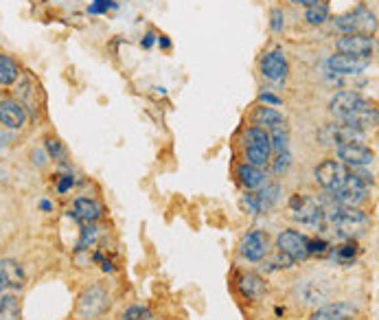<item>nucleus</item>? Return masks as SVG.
<instances>
[{
	"instance_id": "obj_1",
	"label": "nucleus",
	"mask_w": 379,
	"mask_h": 320,
	"mask_svg": "<svg viewBox=\"0 0 379 320\" xmlns=\"http://www.w3.org/2000/svg\"><path fill=\"white\" fill-rule=\"evenodd\" d=\"M329 112L338 121L346 123L348 127L362 134H368L377 127V108L366 97L353 90H342L329 101Z\"/></svg>"
},
{
	"instance_id": "obj_2",
	"label": "nucleus",
	"mask_w": 379,
	"mask_h": 320,
	"mask_svg": "<svg viewBox=\"0 0 379 320\" xmlns=\"http://www.w3.org/2000/svg\"><path fill=\"white\" fill-rule=\"evenodd\" d=\"M322 228L333 232L340 239H353L364 235L370 228V217L360 208H346L335 204L333 208L324 210Z\"/></svg>"
},
{
	"instance_id": "obj_3",
	"label": "nucleus",
	"mask_w": 379,
	"mask_h": 320,
	"mask_svg": "<svg viewBox=\"0 0 379 320\" xmlns=\"http://www.w3.org/2000/svg\"><path fill=\"white\" fill-rule=\"evenodd\" d=\"M24 281V270L18 261L0 259V309H18Z\"/></svg>"
},
{
	"instance_id": "obj_4",
	"label": "nucleus",
	"mask_w": 379,
	"mask_h": 320,
	"mask_svg": "<svg viewBox=\"0 0 379 320\" xmlns=\"http://www.w3.org/2000/svg\"><path fill=\"white\" fill-rule=\"evenodd\" d=\"M368 182H373V180H368V176L351 171V176L346 178V182L342 184V186L338 189V191H333V193H331V195H333V202H335L338 206L357 208L364 200H366Z\"/></svg>"
},
{
	"instance_id": "obj_5",
	"label": "nucleus",
	"mask_w": 379,
	"mask_h": 320,
	"mask_svg": "<svg viewBox=\"0 0 379 320\" xmlns=\"http://www.w3.org/2000/svg\"><path fill=\"white\" fill-rule=\"evenodd\" d=\"M333 24L342 33L370 35V33H375V29H377V20H375V13L370 9H366V7H355V9L335 18Z\"/></svg>"
},
{
	"instance_id": "obj_6",
	"label": "nucleus",
	"mask_w": 379,
	"mask_h": 320,
	"mask_svg": "<svg viewBox=\"0 0 379 320\" xmlns=\"http://www.w3.org/2000/svg\"><path fill=\"white\" fill-rule=\"evenodd\" d=\"M313 176H316V182L324 189V191H338V189L346 182V178L351 176V169H348L346 165H342L340 160H335V158H327L322 160L318 167H316V171H313Z\"/></svg>"
},
{
	"instance_id": "obj_7",
	"label": "nucleus",
	"mask_w": 379,
	"mask_h": 320,
	"mask_svg": "<svg viewBox=\"0 0 379 320\" xmlns=\"http://www.w3.org/2000/svg\"><path fill=\"white\" fill-rule=\"evenodd\" d=\"M269 136L263 127H250L246 129V158L248 165L254 167H265L269 163Z\"/></svg>"
},
{
	"instance_id": "obj_8",
	"label": "nucleus",
	"mask_w": 379,
	"mask_h": 320,
	"mask_svg": "<svg viewBox=\"0 0 379 320\" xmlns=\"http://www.w3.org/2000/svg\"><path fill=\"white\" fill-rule=\"evenodd\" d=\"M110 305V296L101 285H92L79 296L77 301V318L82 320H94L101 316Z\"/></svg>"
},
{
	"instance_id": "obj_9",
	"label": "nucleus",
	"mask_w": 379,
	"mask_h": 320,
	"mask_svg": "<svg viewBox=\"0 0 379 320\" xmlns=\"http://www.w3.org/2000/svg\"><path fill=\"white\" fill-rule=\"evenodd\" d=\"M289 208H291V215L294 220H298L301 224H307V226H320L322 228V215H324V208L318 204L313 198L309 195H294L289 200Z\"/></svg>"
},
{
	"instance_id": "obj_10",
	"label": "nucleus",
	"mask_w": 379,
	"mask_h": 320,
	"mask_svg": "<svg viewBox=\"0 0 379 320\" xmlns=\"http://www.w3.org/2000/svg\"><path fill=\"white\" fill-rule=\"evenodd\" d=\"M335 156L342 165L353 167V169H360V167H368L375 163V151L362 145L360 141L355 143H344L340 147H335Z\"/></svg>"
},
{
	"instance_id": "obj_11",
	"label": "nucleus",
	"mask_w": 379,
	"mask_h": 320,
	"mask_svg": "<svg viewBox=\"0 0 379 320\" xmlns=\"http://www.w3.org/2000/svg\"><path fill=\"white\" fill-rule=\"evenodd\" d=\"M276 248L291 261H303L309 257V237L301 235L298 230H283L276 237Z\"/></svg>"
},
{
	"instance_id": "obj_12",
	"label": "nucleus",
	"mask_w": 379,
	"mask_h": 320,
	"mask_svg": "<svg viewBox=\"0 0 379 320\" xmlns=\"http://www.w3.org/2000/svg\"><path fill=\"white\" fill-rule=\"evenodd\" d=\"M364 138L362 132H357V129L348 127L346 123L342 121H335V123H327V125L318 132V141L327 145V147H340V145L344 143H355Z\"/></svg>"
},
{
	"instance_id": "obj_13",
	"label": "nucleus",
	"mask_w": 379,
	"mask_h": 320,
	"mask_svg": "<svg viewBox=\"0 0 379 320\" xmlns=\"http://www.w3.org/2000/svg\"><path fill=\"white\" fill-rule=\"evenodd\" d=\"M335 46H338V50L342 55L368 60V57L375 53V38H370V35H362V33H344L338 40V44H335Z\"/></svg>"
},
{
	"instance_id": "obj_14",
	"label": "nucleus",
	"mask_w": 379,
	"mask_h": 320,
	"mask_svg": "<svg viewBox=\"0 0 379 320\" xmlns=\"http://www.w3.org/2000/svg\"><path fill=\"white\" fill-rule=\"evenodd\" d=\"M261 72H263V77L269 79V82L279 84V82H285L287 72H289V62L285 53H283L281 48H274L269 50V53L263 55V60H261Z\"/></svg>"
},
{
	"instance_id": "obj_15",
	"label": "nucleus",
	"mask_w": 379,
	"mask_h": 320,
	"mask_svg": "<svg viewBox=\"0 0 379 320\" xmlns=\"http://www.w3.org/2000/svg\"><path fill=\"white\" fill-rule=\"evenodd\" d=\"M370 60H362V57H351V55H331L327 60V68L333 75H360L362 70L368 68Z\"/></svg>"
},
{
	"instance_id": "obj_16",
	"label": "nucleus",
	"mask_w": 379,
	"mask_h": 320,
	"mask_svg": "<svg viewBox=\"0 0 379 320\" xmlns=\"http://www.w3.org/2000/svg\"><path fill=\"white\" fill-rule=\"evenodd\" d=\"M0 123L9 129H22L26 125V108L16 99H0Z\"/></svg>"
},
{
	"instance_id": "obj_17",
	"label": "nucleus",
	"mask_w": 379,
	"mask_h": 320,
	"mask_svg": "<svg viewBox=\"0 0 379 320\" xmlns=\"http://www.w3.org/2000/svg\"><path fill=\"white\" fill-rule=\"evenodd\" d=\"M269 250V242L267 235L263 230H250L248 235L241 239V254L248 261H261L267 257Z\"/></svg>"
},
{
	"instance_id": "obj_18",
	"label": "nucleus",
	"mask_w": 379,
	"mask_h": 320,
	"mask_svg": "<svg viewBox=\"0 0 379 320\" xmlns=\"http://www.w3.org/2000/svg\"><path fill=\"white\" fill-rule=\"evenodd\" d=\"M355 314H357V309L353 307L351 303L338 301V303H329V305L318 307L311 314L309 320H348V318H353Z\"/></svg>"
},
{
	"instance_id": "obj_19",
	"label": "nucleus",
	"mask_w": 379,
	"mask_h": 320,
	"mask_svg": "<svg viewBox=\"0 0 379 320\" xmlns=\"http://www.w3.org/2000/svg\"><path fill=\"white\" fill-rule=\"evenodd\" d=\"M237 176H239V182H241L248 191H259L263 184H267L265 173L261 171V167H254V165H248V163L239 165Z\"/></svg>"
},
{
	"instance_id": "obj_20",
	"label": "nucleus",
	"mask_w": 379,
	"mask_h": 320,
	"mask_svg": "<svg viewBox=\"0 0 379 320\" xmlns=\"http://www.w3.org/2000/svg\"><path fill=\"white\" fill-rule=\"evenodd\" d=\"M70 215L75 217V220L84 222V224H92V222H97L99 217H101V206L94 200L79 198L75 202V206H72V213Z\"/></svg>"
},
{
	"instance_id": "obj_21",
	"label": "nucleus",
	"mask_w": 379,
	"mask_h": 320,
	"mask_svg": "<svg viewBox=\"0 0 379 320\" xmlns=\"http://www.w3.org/2000/svg\"><path fill=\"white\" fill-rule=\"evenodd\" d=\"M239 289H241V294L252 298V301H257V298H261L265 294V281L261 279L259 274H241L239 276Z\"/></svg>"
},
{
	"instance_id": "obj_22",
	"label": "nucleus",
	"mask_w": 379,
	"mask_h": 320,
	"mask_svg": "<svg viewBox=\"0 0 379 320\" xmlns=\"http://www.w3.org/2000/svg\"><path fill=\"white\" fill-rule=\"evenodd\" d=\"M252 121L261 125L263 129H269L274 125H281V123H285V116H283L279 110H274V108L269 105H263V108H257L252 114Z\"/></svg>"
},
{
	"instance_id": "obj_23",
	"label": "nucleus",
	"mask_w": 379,
	"mask_h": 320,
	"mask_svg": "<svg viewBox=\"0 0 379 320\" xmlns=\"http://www.w3.org/2000/svg\"><path fill=\"white\" fill-rule=\"evenodd\" d=\"M20 79V66L11 55L0 53V86H11Z\"/></svg>"
},
{
	"instance_id": "obj_24",
	"label": "nucleus",
	"mask_w": 379,
	"mask_h": 320,
	"mask_svg": "<svg viewBox=\"0 0 379 320\" xmlns=\"http://www.w3.org/2000/svg\"><path fill=\"white\" fill-rule=\"evenodd\" d=\"M269 147H272L276 154H281V151H287V143H289V129L285 123H281V125H274L269 127Z\"/></svg>"
},
{
	"instance_id": "obj_25",
	"label": "nucleus",
	"mask_w": 379,
	"mask_h": 320,
	"mask_svg": "<svg viewBox=\"0 0 379 320\" xmlns=\"http://www.w3.org/2000/svg\"><path fill=\"white\" fill-rule=\"evenodd\" d=\"M305 20H307L309 24H313V26L324 24L327 20H329V7L322 5V3H318V5H313V7H307Z\"/></svg>"
},
{
	"instance_id": "obj_26",
	"label": "nucleus",
	"mask_w": 379,
	"mask_h": 320,
	"mask_svg": "<svg viewBox=\"0 0 379 320\" xmlns=\"http://www.w3.org/2000/svg\"><path fill=\"white\" fill-rule=\"evenodd\" d=\"M121 320H154V314L143 305H132L121 314Z\"/></svg>"
},
{
	"instance_id": "obj_27",
	"label": "nucleus",
	"mask_w": 379,
	"mask_h": 320,
	"mask_svg": "<svg viewBox=\"0 0 379 320\" xmlns=\"http://www.w3.org/2000/svg\"><path fill=\"white\" fill-rule=\"evenodd\" d=\"M44 149L48 151V156L55 158V160H64V158H66V149H64V145L57 141V138H53V136H48L46 141H44Z\"/></svg>"
},
{
	"instance_id": "obj_28",
	"label": "nucleus",
	"mask_w": 379,
	"mask_h": 320,
	"mask_svg": "<svg viewBox=\"0 0 379 320\" xmlns=\"http://www.w3.org/2000/svg\"><path fill=\"white\" fill-rule=\"evenodd\" d=\"M289 165H291L289 151H281V154L276 156V160L272 163V171L276 173V176H281V173H285V171L289 169Z\"/></svg>"
},
{
	"instance_id": "obj_29",
	"label": "nucleus",
	"mask_w": 379,
	"mask_h": 320,
	"mask_svg": "<svg viewBox=\"0 0 379 320\" xmlns=\"http://www.w3.org/2000/svg\"><path fill=\"white\" fill-rule=\"evenodd\" d=\"M355 252H357V248H355L353 239H346V244H344V246H340V248L335 250V254H338V259H342V261L353 259V257H355Z\"/></svg>"
},
{
	"instance_id": "obj_30",
	"label": "nucleus",
	"mask_w": 379,
	"mask_h": 320,
	"mask_svg": "<svg viewBox=\"0 0 379 320\" xmlns=\"http://www.w3.org/2000/svg\"><path fill=\"white\" fill-rule=\"evenodd\" d=\"M272 29L274 31H283V26H285V13L281 9H272Z\"/></svg>"
},
{
	"instance_id": "obj_31",
	"label": "nucleus",
	"mask_w": 379,
	"mask_h": 320,
	"mask_svg": "<svg viewBox=\"0 0 379 320\" xmlns=\"http://www.w3.org/2000/svg\"><path fill=\"white\" fill-rule=\"evenodd\" d=\"M327 252V242L322 239H309V257L311 254H324Z\"/></svg>"
},
{
	"instance_id": "obj_32",
	"label": "nucleus",
	"mask_w": 379,
	"mask_h": 320,
	"mask_svg": "<svg viewBox=\"0 0 379 320\" xmlns=\"http://www.w3.org/2000/svg\"><path fill=\"white\" fill-rule=\"evenodd\" d=\"M72 184H75V178H72V176H62L60 182H57V191H60V193H66Z\"/></svg>"
},
{
	"instance_id": "obj_33",
	"label": "nucleus",
	"mask_w": 379,
	"mask_h": 320,
	"mask_svg": "<svg viewBox=\"0 0 379 320\" xmlns=\"http://www.w3.org/2000/svg\"><path fill=\"white\" fill-rule=\"evenodd\" d=\"M107 7H110V0H97L94 5H90V13H101V11H105Z\"/></svg>"
},
{
	"instance_id": "obj_34",
	"label": "nucleus",
	"mask_w": 379,
	"mask_h": 320,
	"mask_svg": "<svg viewBox=\"0 0 379 320\" xmlns=\"http://www.w3.org/2000/svg\"><path fill=\"white\" fill-rule=\"evenodd\" d=\"M0 320H20L18 309H0Z\"/></svg>"
},
{
	"instance_id": "obj_35",
	"label": "nucleus",
	"mask_w": 379,
	"mask_h": 320,
	"mask_svg": "<svg viewBox=\"0 0 379 320\" xmlns=\"http://www.w3.org/2000/svg\"><path fill=\"white\" fill-rule=\"evenodd\" d=\"M261 101H265V103H272V105H281V99L274 97V94H269V92L261 94Z\"/></svg>"
},
{
	"instance_id": "obj_36",
	"label": "nucleus",
	"mask_w": 379,
	"mask_h": 320,
	"mask_svg": "<svg viewBox=\"0 0 379 320\" xmlns=\"http://www.w3.org/2000/svg\"><path fill=\"white\" fill-rule=\"evenodd\" d=\"M289 3L296 7H313V5H318L320 0H289Z\"/></svg>"
},
{
	"instance_id": "obj_37",
	"label": "nucleus",
	"mask_w": 379,
	"mask_h": 320,
	"mask_svg": "<svg viewBox=\"0 0 379 320\" xmlns=\"http://www.w3.org/2000/svg\"><path fill=\"white\" fill-rule=\"evenodd\" d=\"M33 158H35V165H40V167L46 165V160H44L46 156H44V151H42V149H40V151L35 149V151H33Z\"/></svg>"
},
{
	"instance_id": "obj_38",
	"label": "nucleus",
	"mask_w": 379,
	"mask_h": 320,
	"mask_svg": "<svg viewBox=\"0 0 379 320\" xmlns=\"http://www.w3.org/2000/svg\"><path fill=\"white\" fill-rule=\"evenodd\" d=\"M40 206H42V208H44V210H50V208H53V206H50V202H46V200H44V202H42V204H40Z\"/></svg>"
},
{
	"instance_id": "obj_39",
	"label": "nucleus",
	"mask_w": 379,
	"mask_h": 320,
	"mask_svg": "<svg viewBox=\"0 0 379 320\" xmlns=\"http://www.w3.org/2000/svg\"><path fill=\"white\" fill-rule=\"evenodd\" d=\"M0 92H3V90H0Z\"/></svg>"
}]
</instances>
